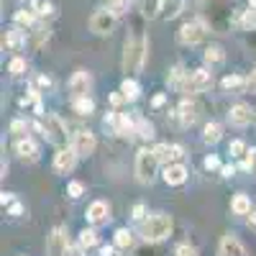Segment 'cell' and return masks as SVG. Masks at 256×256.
Masks as SVG:
<instances>
[{
    "label": "cell",
    "mask_w": 256,
    "mask_h": 256,
    "mask_svg": "<svg viewBox=\"0 0 256 256\" xmlns=\"http://www.w3.org/2000/svg\"><path fill=\"white\" fill-rule=\"evenodd\" d=\"M70 144L77 148L80 159H90V156L95 154V148H98V138H95V134L90 131V128H82V126L74 128V134H72Z\"/></svg>",
    "instance_id": "10"
},
{
    "label": "cell",
    "mask_w": 256,
    "mask_h": 256,
    "mask_svg": "<svg viewBox=\"0 0 256 256\" xmlns=\"http://www.w3.org/2000/svg\"><path fill=\"white\" fill-rule=\"evenodd\" d=\"M218 256H248V248L241 244L238 236L226 233V236L218 241Z\"/></svg>",
    "instance_id": "17"
},
{
    "label": "cell",
    "mask_w": 256,
    "mask_h": 256,
    "mask_svg": "<svg viewBox=\"0 0 256 256\" xmlns=\"http://www.w3.org/2000/svg\"><path fill=\"white\" fill-rule=\"evenodd\" d=\"M184 80H187V72H184L182 64H174V67H169V70H166V77H164L166 88H169V90H174V92H182V90H184Z\"/></svg>",
    "instance_id": "19"
},
{
    "label": "cell",
    "mask_w": 256,
    "mask_h": 256,
    "mask_svg": "<svg viewBox=\"0 0 256 256\" xmlns=\"http://www.w3.org/2000/svg\"><path fill=\"white\" fill-rule=\"evenodd\" d=\"M166 92H156L154 98H152V108H164V105H166Z\"/></svg>",
    "instance_id": "55"
},
{
    "label": "cell",
    "mask_w": 256,
    "mask_h": 256,
    "mask_svg": "<svg viewBox=\"0 0 256 256\" xmlns=\"http://www.w3.org/2000/svg\"><path fill=\"white\" fill-rule=\"evenodd\" d=\"M154 148V154H156V159L162 162V164H169V162H172V144H154L152 146Z\"/></svg>",
    "instance_id": "38"
},
{
    "label": "cell",
    "mask_w": 256,
    "mask_h": 256,
    "mask_svg": "<svg viewBox=\"0 0 256 256\" xmlns=\"http://www.w3.org/2000/svg\"><path fill=\"white\" fill-rule=\"evenodd\" d=\"M172 256H200V251L192 246V244H180V246H174V254Z\"/></svg>",
    "instance_id": "46"
},
{
    "label": "cell",
    "mask_w": 256,
    "mask_h": 256,
    "mask_svg": "<svg viewBox=\"0 0 256 256\" xmlns=\"http://www.w3.org/2000/svg\"><path fill=\"white\" fill-rule=\"evenodd\" d=\"M136 180L141 184H152L156 177H159V166L162 162L156 159L154 154V148H148V146H141L138 152H136Z\"/></svg>",
    "instance_id": "3"
},
{
    "label": "cell",
    "mask_w": 256,
    "mask_h": 256,
    "mask_svg": "<svg viewBox=\"0 0 256 256\" xmlns=\"http://www.w3.org/2000/svg\"><path fill=\"white\" fill-rule=\"evenodd\" d=\"M49 36H52V31H49V26L41 20V24H36L31 31H28V46L31 49H41L49 41Z\"/></svg>",
    "instance_id": "23"
},
{
    "label": "cell",
    "mask_w": 256,
    "mask_h": 256,
    "mask_svg": "<svg viewBox=\"0 0 256 256\" xmlns=\"http://www.w3.org/2000/svg\"><path fill=\"white\" fill-rule=\"evenodd\" d=\"M251 198L246 195V192H236V195H233L230 198V212H233V216H248V212H251Z\"/></svg>",
    "instance_id": "25"
},
{
    "label": "cell",
    "mask_w": 256,
    "mask_h": 256,
    "mask_svg": "<svg viewBox=\"0 0 256 256\" xmlns=\"http://www.w3.org/2000/svg\"><path fill=\"white\" fill-rule=\"evenodd\" d=\"M41 120H44V128H46V144H54L56 148L59 146H67L70 144V138H72V134H67L70 131V128H67V123H64L56 113H46L44 118H41Z\"/></svg>",
    "instance_id": "4"
},
{
    "label": "cell",
    "mask_w": 256,
    "mask_h": 256,
    "mask_svg": "<svg viewBox=\"0 0 256 256\" xmlns=\"http://www.w3.org/2000/svg\"><path fill=\"white\" fill-rule=\"evenodd\" d=\"M148 59V38L146 36H128L123 41V72L126 74H138L146 67Z\"/></svg>",
    "instance_id": "2"
},
{
    "label": "cell",
    "mask_w": 256,
    "mask_h": 256,
    "mask_svg": "<svg viewBox=\"0 0 256 256\" xmlns=\"http://www.w3.org/2000/svg\"><path fill=\"white\" fill-rule=\"evenodd\" d=\"M26 44H28V31L18 28V26L6 28V34H3V49H8V52H20Z\"/></svg>",
    "instance_id": "18"
},
{
    "label": "cell",
    "mask_w": 256,
    "mask_h": 256,
    "mask_svg": "<svg viewBox=\"0 0 256 256\" xmlns=\"http://www.w3.org/2000/svg\"><path fill=\"white\" fill-rule=\"evenodd\" d=\"M182 10H184V0H164L162 18H166V20H174Z\"/></svg>",
    "instance_id": "34"
},
{
    "label": "cell",
    "mask_w": 256,
    "mask_h": 256,
    "mask_svg": "<svg viewBox=\"0 0 256 256\" xmlns=\"http://www.w3.org/2000/svg\"><path fill=\"white\" fill-rule=\"evenodd\" d=\"M246 152H248V146H246V141H241V138H233V141L228 144V154H230V159H241Z\"/></svg>",
    "instance_id": "42"
},
{
    "label": "cell",
    "mask_w": 256,
    "mask_h": 256,
    "mask_svg": "<svg viewBox=\"0 0 256 256\" xmlns=\"http://www.w3.org/2000/svg\"><path fill=\"white\" fill-rule=\"evenodd\" d=\"M200 102L195 100V98H184L180 105H177V108L172 110V118L182 126V128H192V126H195L198 123V118H200Z\"/></svg>",
    "instance_id": "8"
},
{
    "label": "cell",
    "mask_w": 256,
    "mask_h": 256,
    "mask_svg": "<svg viewBox=\"0 0 256 256\" xmlns=\"http://www.w3.org/2000/svg\"><path fill=\"white\" fill-rule=\"evenodd\" d=\"M238 26H241L244 31H256V8L244 10V16L238 18Z\"/></svg>",
    "instance_id": "40"
},
{
    "label": "cell",
    "mask_w": 256,
    "mask_h": 256,
    "mask_svg": "<svg viewBox=\"0 0 256 256\" xmlns=\"http://www.w3.org/2000/svg\"><path fill=\"white\" fill-rule=\"evenodd\" d=\"M113 244H116L120 251H131V248L136 246V233H134L131 228H116Z\"/></svg>",
    "instance_id": "24"
},
{
    "label": "cell",
    "mask_w": 256,
    "mask_h": 256,
    "mask_svg": "<svg viewBox=\"0 0 256 256\" xmlns=\"http://www.w3.org/2000/svg\"><path fill=\"white\" fill-rule=\"evenodd\" d=\"M77 241L88 248V251H92V248H98L100 246V233H98V226H90V228H82L80 233H77Z\"/></svg>",
    "instance_id": "27"
},
{
    "label": "cell",
    "mask_w": 256,
    "mask_h": 256,
    "mask_svg": "<svg viewBox=\"0 0 256 256\" xmlns=\"http://www.w3.org/2000/svg\"><path fill=\"white\" fill-rule=\"evenodd\" d=\"M6 216H8L10 220H18V218H24V216H26V205L20 202V200L10 202V205L6 208Z\"/></svg>",
    "instance_id": "44"
},
{
    "label": "cell",
    "mask_w": 256,
    "mask_h": 256,
    "mask_svg": "<svg viewBox=\"0 0 256 256\" xmlns=\"http://www.w3.org/2000/svg\"><path fill=\"white\" fill-rule=\"evenodd\" d=\"M154 136H156V126L148 120V118H144V116H138V126H136V138H141V141H154Z\"/></svg>",
    "instance_id": "31"
},
{
    "label": "cell",
    "mask_w": 256,
    "mask_h": 256,
    "mask_svg": "<svg viewBox=\"0 0 256 256\" xmlns=\"http://www.w3.org/2000/svg\"><path fill=\"white\" fill-rule=\"evenodd\" d=\"M174 233V218L164 210H154L138 223V236L146 244H162Z\"/></svg>",
    "instance_id": "1"
},
{
    "label": "cell",
    "mask_w": 256,
    "mask_h": 256,
    "mask_svg": "<svg viewBox=\"0 0 256 256\" xmlns=\"http://www.w3.org/2000/svg\"><path fill=\"white\" fill-rule=\"evenodd\" d=\"M34 10H36V16H38V20H52L54 16H56V6L52 3V0H36V3L31 6Z\"/></svg>",
    "instance_id": "32"
},
{
    "label": "cell",
    "mask_w": 256,
    "mask_h": 256,
    "mask_svg": "<svg viewBox=\"0 0 256 256\" xmlns=\"http://www.w3.org/2000/svg\"><path fill=\"white\" fill-rule=\"evenodd\" d=\"M202 166L208 169V172H220V166H223V164H220V159H218L216 154H208V156L202 159Z\"/></svg>",
    "instance_id": "48"
},
{
    "label": "cell",
    "mask_w": 256,
    "mask_h": 256,
    "mask_svg": "<svg viewBox=\"0 0 256 256\" xmlns=\"http://www.w3.org/2000/svg\"><path fill=\"white\" fill-rule=\"evenodd\" d=\"M77 162H80L77 148H74L72 144H67V146H59V148H56L52 166H54V172H56V174H72V172H74V166H77Z\"/></svg>",
    "instance_id": "9"
},
{
    "label": "cell",
    "mask_w": 256,
    "mask_h": 256,
    "mask_svg": "<svg viewBox=\"0 0 256 256\" xmlns=\"http://www.w3.org/2000/svg\"><path fill=\"white\" fill-rule=\"evenodd\" d=\"M220 138H223V126H220L218 120H210V123L202 126V141H205L208 146H216Z\"/></svg>",
    "instance_id": "30"
},
{
    "label": "cell",
    "mask_w": 256,
    "mask_h": 256,
    "mask_svg": "<svg viewBox=\"0 0 256 256\" xmlns=\"http://www.w3.org/2000/svg\"><path fill=\"white\" fill-rule=\"evenodd\" d=\"M187 177H190V169H187L182 162H169V164H164V169H162V180H164L169 187H182V184L187 182Z\"/></svg>",
    "instance_id": "16"
},
{
    "label": "cell",
    "mask_w": 256,
    "mask_h": 256,
    "mask_svg": "<svg viewBox=\"0 0 256 256\" xmlns=\"http://www.w3.org/2000/svg\"><path fill=\"white\" fill-rule=\"evenodd\" d=\"M205 36H208V24L200 20V18H192V20H187V24L180 26L177 44H182V46H198V44L205 41Z\"/></svg>",
    "instance_id": "5"
},
{
    "label": "cell",
    "mask_w": 256,
    "mask_h": 256,
    "mask_svg": "<svg viewBox=\"0 0 256 256\" xmlns=\"http://www.w3.org/2000/svg\"><path fill=\"white\" fill-rule=\"evenodd\" d=\"M92 88H95V80H92V74H90L88 70H77V72L70 77V82H67L70 100L90 95V92H92Z\"/></svg>",
    "instance_id": "11"
},
{
    "label": "cell",
    "mask_w": 256,
    "mask_h": 256,
    "mask_svg": "<svg viewBox=\"0 0 256 256\" xmlns=\"http://www.w3.org/2000/svg\"><path fill=\"white\" fill-rule=\"evenodd\" d=\"M88 26H90V31H92L95 36H110V34L116 31V26H118V16H116L108 6L98 8V10L90 16Z\"/></svg>",
    "instance_id": "6"
},
{
    "label": "cell",
    "mask_w": 256,
    "mask_h": 256,
    "mask_svg": "<svg viewBox=\"0 0 256 256\" xmlns=\"http://www.w3.org/2000/svg\"><path fill=\"white\" fill-rule=\"evenodd\" d=\"M118 120H120V113L113 108L102 116V126H105V131H110V134H118Z\"/></svg>",
    "instance_id": "39"
},
{
    "label": "cell",
    "mask_w": 256,
    "mask_h": 256,
    "mask_svg": "<svg viewBox=\"0 0 256 256\" xmlns=\"http://www.w3.org/2000/svg\"><path fill=\"white\" fill-rule=\"evenodd\" d=\"M241 169H246V172L256 174V146H251L248 152L241 156Z\"/></svg>",
    "instance_id": "41"
},
{
    "label": "cell",
    "mask_w": 256,
    "mask_h": 256,
    "mask_svg": "<svg viewBox=\"0 0 256 256\" xmlns=\"http://www.w3.org/2000/svg\"><path fill=\"white\" fill-rule=\"evenodd\" d=\"M246 226H248V230L256 233V208H251V212L246 216Z\"/></svg>",
    "instance_id": "58"
},
{
    "label": "cell",
    "mask_w": 256,
    "mask_h": 256,
    "mask_svg": "<svg viewBox=\"0 0 256 256\" xmlns=\"http://www.w3.org/2000/svg\"><path fill=\"white\" fill-rule=\"evenodd\" d=\"M84 218H88L90 226H105L113 216H110V202H105V200H92L88 205V210H84Z\"/></svg>",
    "instance_id": "15"
},
{
    "label": "cell",
    "mask_w": 256,
    "mask_h": 256,
    "mask_svg": "<svg viewBox=\"0 0 256 256\" xmlns=\"http://www.w3.org/2000/svg\"><path fill=\"white\" fill-rule=\"evenodd\" d=\"M254 120H256V110L251 108V105H246V102H236V105H230V108H228V123L230 126L246 128Z\"/></svg>",
    "instance_id": "14"
},
{
    "label": "cell",
    "mask_w": 256,
    "mask_h": 256,
    "mask_svg": "<svg viewBox=\"0 0 256 256\" xmlns=\"http://www.w3.org/2000/svg\"><path fill=\"white\" fill-rule=\"evenodd\" d=\"M187 152H184V146L182 144H172V162H184Z\"/></svg>",
    "instance_id": "51"
},
{
    "label": "cell",
    "mask_w": 256,
    "mask_h": 256,
    "mask_svg": "<svg viewBox=\"0 0 256 256\" xmlns=\"http://www.w3.org/2000/svg\"><path fill=\"white\" fill-rule=\"evenodd\" d=\"M233 174H236V166H233V164H223V166H220V177H223V180H230Z\"/></svg>",
    "instance_id": "56"
},
{
    "label": "cell",
    "mask_w": 256,
    "mask_h": 256,
    "mask_svg": "<svg viewBox=\"0 0 256 256\" xmlns=\"http://www.w3.org/2000/svg\"><path fill=\"white\" fill-rule=\"evenodd\" d=\"M246 92H251V95H256V67L246 74Z\"/></svg>",
    "instance_id": "52"
},
{
    "label": "cell",
    "mask_w": 256,
    "mask_h": 256,
    "mask_svg": "<svg viewBox=\"0 0 256 256\" xmlns=\"http://www.w3.org/2000/svg\"><path fill=\"white\" fill-rule=\"evenodd\" d=\"M64 256H88V248H84L80 241H70L67 254H64Z\"/></svg>",
    "instance_id": "50"
},
{
    "label": "cell",
    "mask_w": 256,
    "mask_h": 256,
    "mask_svg": "<svg viewBox=\"0 0 256 256\" xmlns=\"http://www.w3.org/2000/svg\"><path fill=\"white\" fill-rule=\"evenodd\" d=\"M108 100H110V105H113V108H116V110L120 108V105H123V102H128V100H126V95H123L120 90H116V92H110V98H108Z\"/></svg>",
    "instance_id": "53"
},
{
    "label": "cell",
    "mask_w": 256,
    "mask_h": 256,
    "mask_svg": "<svg viewBox=\"0 0 256 256\" xmlns=\"http://www.w3.org/2000/svg\"><path fill=\"white\" fill-rule=\"evenodd\" d=\"M20 256H26V254H20Z\"/></svg>",
    "instance_id": "59"
},
{
    "label": "cell",
    "mask_w": 256,
    "mask_h": 256,
    "mask_svg": "<svg viewBox=\"0 0 256 256\" xmlns=\"http://www.w3.org/2000/svg\"><path fill=\"white\" fill-rule=\"evenodd\" d=\"M82 195H84V182L70 180V182H67V198H70V200H80Z\"/></svg>",
    "instance_id": "43"
},
{
    "label": "cell",
    "mask_w": 256,
    "mask_h": 256,
    "mask_svg": "<svg viewBox=\"0 0 256 256\" xmlns=\"http://www.w3.org/2000/svg\"><path fill=\"white\" fill-rule=\"evenodd\" d=\"M18 198H16V192H3V195H0V205L3 208H8L10 202H16Z\"/></svg>",
    "instance_id": "57"
},
{
    "label": "cell",
    "mask_w": 256,
    "mask_h": 256,
    "mask_svg": "<svg viewBox=\"0 0 256 256\" xmlns=\"http://www.w3.org/2000/svg\"><path fill=\"white\" fill-rule=\"evenodd\" d=\"M28 131H31V123H28V120H24V118H16V120H10V126H8V134H10V136H16V138L28 136Z\"/></svg>",
    "instance_id": "35"
},
{
    "label": "cell",
    "mask_w": 256,
    "mask_h": 256,
    "mask_svg": "<svg viewBox=\"0 0 256 256\" xmlns=\"http://www.w3.org/2000/svg\"><path fill=\"white\" fill-rule=\"evenodd\" d=\"M67 246H70V233L64 226H56L49 230L46 236V254L49 256H64L67 254Z\"/></svg>",
    "instance_id": "12"
},
{
    "label": "cell",
    "mask_w": 256,
    "mask_h": 256,
    "mask_svg": "<svg viewBox=\"0 0 256 256\" xmlns=\"http://www.w3.org/2000/svg\"><path fill=\"white\" fill-rule=\"evenodd\" d=\"M8 72H10V77H24V74L28 72L26 59H24V56H13V59L8 62Z\"/></svg>",
    "instance_id": "37"
},
{
    "label": "cell",
    "mask_w": 256,
    "mask_h": 256,
    "mask_svg": "<svg viewBox=\"0 0 256 256\" xmlns=\"http://www.w3.org/2000/svg\"><path fill=\"white\" fill-rule=\"evenodd\" d=\"M146 216H148V210H146V205H144V202H136V205L131 208V220L141 223V220H144Z\"/></svg>",
    "instance_id": "49"
},
{
    "label": "cell",
    "mask_w": 256,
    "mask_h": 256,
    "mask_svg": "<svg viewBox=\"0 0 256 256\" xmlns=\"http://www.w3.org/2000/svg\"><path fill=\"white\" fill-rule=\"evenodd\" d=\"M164 10V0H141V16L148 18V20H154L159 18Z\"/></svg>",
    "instance_id": "33"
},
{
    "label": "cell",
    "mask_w": 256,
    "mask_h": 256,
    "mask_svg": "<svg viewBox=\"0 0 256 256\" xmlns=\"http://www.w3.org/2000/svg\"><path fill=\"white\" fill-rule=\"evenodd\" d=\"M220 88L223 92H230V95H241L246 92V77L244 74H236V72H230L220 80Z\"/></svg>",
    "instance_id": "22"
},
{
    "label": "cell",
    "mask_w": 256,
    "mask_h": 256,
    "mask_svg": "<svg viewBox=\"0 0 256 256\" xmlns=\"http://www.w3.org/2000/svg\"><path fill=\"white\" fill-rule=\"evenodd\" d=\"M34 84H36V88L38 90H54V80L49 77V74H36V80H34Z\"/></svg>",
    "instance_id": "47"
},
{
    "label": "cell",
    "mask_w": 256,
    "mask_h": 256,
    "mask_svg": "<svg viewBox=\"0 0 256 256\" xmlns=\"http://www.w3.org/2000/svg\"><path fill=\"white\" fill-rule=\"evenodd\" d=\"M116 244H108V246H105V244H100L98 246V256H116Z\"/></svg>",
    "instance_id": "54"
},
{
    "label": "cell",
    "mask_w": 256,
    "mask_h": 256,
    "mask_svg": "<svg viewBox=\"0 0 256 256\" xmlns=\"http://www.w3.org/2000/svg\"><path fill=\"white\" fill-rule=\"evenodd\" d=\"M202 62H205V67H220V64L226 62V52H223V46H218V44H210L208 49H205V54H202Z\"/></svg>",
    "instance_id": "28"
},
{
    "label": "cell",
    "mask_w": 256,
    "mask_h": 256,
    "mask_svg": "<svg viewBox=\"0 0 256 256\" xmlns=\"http://www.w3.org/2000/svg\"><path fill=\"white\" fill-rule=\"evenodd\" d=\"M118 90L126 95L128 102H136V100L141 98V82H138L136 77H128V74H126V80L120 82V88H118Z\"/></svg>",
    "instance_id": "26"
},
{
    "label": "cell",
    "mask_w": 256,
    "mask_h": 256,
    "mask_svg": "<svg viewBox=\"0 0 256 256\" xmlns=\"http://www.w3.org/2000/svg\"><path fill=\"white\" fill-rule=\"evenodd\" d=\"M108 8L120 18V16H126V13H128V8H131V0H108Z\"/></svg>",
    "instance_id": "45"
},
{
    "label": "cell",
    "mask_w": 256,
    "mask_h": 256,
    "mask_svg": "<svg viewBox=\"0 0 256 256\" xmlns=\"http://www.w3.org/2000/svg\"><path fill=\"white\" fill-rule=\"evenodd\" d=\"M72 110H74L80 118H90V116L95 113V100H92V95L74 98V100H72Z\"/></svg>",
    "instance_id": "29"
},
{
    "label": "cell",
    "mask_w": 256,
    "mask_h": 256,
    "mask_svg": "<svg viewBox=\"0 0 256 256\" xmlns=\"http://www.w3.org/2000/svg\"><path fill=\"white\" fill-rule=\"evenodd\" d=\"M136 126H138V113H120V120H118V134L116 136H123V138H136Z\"/></svg>",
    "instance_id": "20"
},
{
    "label": "cell",
    "mask_w": 256,
    "mask_h": 256,
    "mask_svg": "<svg viewBox=\"0 0 256 256\" xmlns=\"http://www.w3.org/2000/svg\"><path fill=\"white\" fill-rule=\"evenodd\" d=\"M212 72L210 67H198V70H192L187 72V80H184V95H200V92H208L212 88Z\"/></svg>",
    "instance_id": "7"
},
{
    "label": "cell",
    "mask_w": 256,
    "mask_h": 256,
    "mask_svg": "<svg viewBox=\"0 0 256 256\" xmlns=\"http://www.w3.org/2000/svg\"><path fill=\"white\" fill-rule=\"evenodd\" d=\"M36 24H41V20H38V16H36L34 8H20V10L13 13V26H18V28L31 31Z\"/></svg>",
    "instance_id": "21"
},
{
    "label": "cell",
    "mask_w": 256,
    "mask_h": 256,
    "mask_svg": "<svg viewBox=\"0 0 256 256\" xmlns=\"http://www.w3.org/2000/svg\"><path fill=\"white\" fill-rule=\"evenodd\" d=\"M13 152H16V156H18L20 162H26V164H36V162H38V156H41V148H38V144H36L31 136L16 138Z\"/></svg>",
    "instance_id": "13"
},
{
    "label": "cell",
    "mask_w": 256,
    "mask_h": 256,
    "mask_svg": "<svg viewBox=\"0 0 256 256\" xmlns=\"http://www.w3.org/2000/svg\"><path fill=\"white\" fill-rule=\"evenodd\" d=\"M18 102H20V105H24V108H34V105H36V102H41V90H38V88H36V84L31 82V84H28V88H26V95H24V98H20Z\"/></svg>",
    "instance_id": "36"
}]
</instances>
